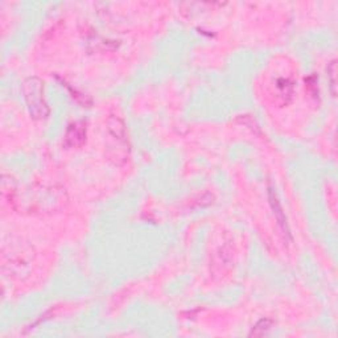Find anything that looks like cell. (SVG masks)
I'll return each mask as SVG.
<instances>
[{
	"instance_id": "6da1fadb",
	"label": "cell",
	"mask_w": 338,
	"mask_h": 338,
	"mask_svg": "<svg viewBox=\"0 0 338 338\" xmlns=\"http://www.w3.org/2000/svg\"><path fill=\"white\" fill-rule=\"evenodd\" d=\"M22 93L29 114L33 119H45L49 115V107L44 97V82L40 78H27L22 84Z\"/></svg>"
},
{
	"instance_id": "7a4b0ae2",
	"label": "cell",
	"mask_w": 338,
	"mask_h": 338,
	"mask_svg": "<svg viewBox=\"0 0 338 338\" xmlns=\"http://www.w3.org/2000/svg\"><path fill=\"white\" fill-rule=\"evenodd\" d=\"M86 139V125L84 122H74L69 126L65 135V144L70 148L81 147Z\"/></svg>"
},
{
	"instance_id": "3957f363",
	"label": "cell",
	"mask_w": 338,
	"mask_h": 338,
	"mask_svg": "<svg viewBox=\"0 0 338 338\" xmlns=\"http://www.w3.org/2000/svg\"><path fill=\"white\" fill-rule=\"evenodd\" d=\"M270 201H271L272 209H274V213H275L276 218H277V221H279V225H281L283 230L287 232V234H289L288 226H287V219H285L284 214H283V211H281L280 204L277 202V198H276V196L274 194V191L272 190H270Z\"/></svg>"
},
{
	"instance_id": "277c9868",
	"label": "cell",
	"mask_w": 338,
	"mask_h": 338,
	"mask_svg": "<svg viewBox=\"0 0 338 338\" xmlns=\"http://www.w3.org/2000/svg\"><path fill=\"white\" fill-rule=\"evenodd\" d=\"M271 320H267V318H266V320H260L258 324L254 326L250 336H264V334H267L268 332L271 330Z\"/></svg>"
},
{
	"instance_id": "5b68a950",
	"label": "cell",
	"mask_w": 338,
	"mask_h": 338,
	"mask_svg": "<svg viewBox=\"0 0 338 338\" xmlns=\"http://www.w3.org/2000/svg\"><path fill=\"white\" fill-rule=\"evenodd\" d=\"M328 76L330 77V86H332V93H333V95L336 94V90H334V87H336V63L334 61H332L329 65V67H328Z\"/></svg>"
}]
</instances>
